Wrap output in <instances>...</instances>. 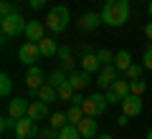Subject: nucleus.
Listing matches in <instances>:
<instances>
[{
  "instance_id": "obj_25",
  "label": "nucleus",
  "mask_w": 152,
  "mask_h": 139,
  "mask_svg": "<svg viewBox=\"0 0 152 139\" xmlns=\"http://www.w3.org/2000/svg\"><path fill=\"white\" fill-rule=\"evenodd\" d=\"M56 91H58V99H64V101H71V99H74V94H76V89L69 84V81H66L64 86H58Z\"/></svg>"
},
{
  "instance_id": "obj_22",
  "label": "nucleus",
  "mask_w": 152,
  "mask_h": 139,
  "mask_svg": "<svg viewBox=\"0 0 152 139\" xmlns=\"http://www.w3.org/2000/svg\"><path fill=\"white\" fill-rule=\"evenodd\" d=\"M58 139H84V137L76 124H66L64 129H58Z\"/></svg>"
},
{
  "instance_id": "obj_14",
  "label": "nucleus",
  "mask_w": 152,
  "mask_h": 139,
  "mask_svg": "<svg viewBox=\"0 0 152 139\" xmlns=\"http://www.w3.org/2000/svg\"><path fill=\"white\" fill-rule=\"evenodd\" d=\"M28 116L31 119H36V122H41V119H46L48 116V104L46 101H31V106H28Z\"/></svg>"
},
{
  "instance_id": "obj_1",
  "label": "nucleus",
  "mask_w": 152,
  "mask_h": 139,
  "mask_svg": "<svg viewBox=\"0 0 152 139\" xmlns=\"http://www.w3.org/2000/svg\"><path fill=\"white\" fill-rule=\"evenodd\" d=\"M99 15H102L104 25H112V28L124 25L127 18H129V0H107L104 3V10Z\"/></svg>"
},
{
  "instance_id": "obj_7",
  "label": "nucleus",
  "mask_w": 152,
  "mask_h": 139,
  "mask_svg": "<svg viewBox=\"0 0 152 139\" xmlns=\"http://www.w3.org/2000/svg\"><path fill=\"white\" fill-rule=\"evenodd\" d=\"M15 137H23V139H31V137H38V122L31 116H23L15 122Z\"/></svg>"
},
{
  "instance_id": "obj_9",
  "label": "nucleus",
  "mask_w": 152,
  "mask_h": 139,
  "mask_svg": "<svg viewBox=\"0 0 152 139\" xmlns=\"http://www.w3.org/2000/svg\"><path fill=\"white\" fill-rule=\"evenodd\" d=\"M114 81H117V66H114V63L102 66V71L96 74V86H99V89H109Z\"/></svg>"
},
{
  "instance_id": "obj_32",
  "label": "nucleus",
  "mask_w": 152,
  "mask_h": 139,
  "mask_svg": "<svg viewBox=\"0 0 152 139\" xmlns=\"http://www.w3.org/2000/svg\"><path fill=\"white\" fill-rule=\"evenodd\" d=\"M142 63H145V68H150V71H152V46H147L145 56H142Z\"/></svg>"
},
{
  "instance_id": "obj_34",
  "label": "nucleus",
  "mask_w": 152,
  "mask_h": 139,
  "mask_svg": "<svg viewBox=\"0 0 152 139\" xmlns=\"http://www.w3.org/2000/svg\"><path fill=\"white\" fill-rule=\"evenodd\" d=\"M58 58H61V61L71 58V48H69V46H61V48H58Z\"/></svg>"
},
{
  "instance_id": "obj_36",
  "label": "nucleus",
  "mask_w": 152,
  "mask_h": 139,
  "mask_svg": "<svg viewBox=\"0 0 152 139\" xmlns=\"http://www.w3.org/2000/svg\"><path fill=\"white\" fill-rule=\"evenodd\" d=\"M84 99H86V96H81V91H76V94H74V99H71V101H74V104H84Z\"/></svg>"
},
{
  "instance_id": "obj_27",
  "label": "nucleus",
  "mask_w": 152,
  "mask_h": 139,
  "mask_svg": "<svg viewBox=\"0 0 152 139\" xmlns=\"http://www.w3.org/2000/svg\"><path fill=\"white\" fill-rule=\"evenodd\" d=\"M66 124H69V116H66V114L56 111L53 116H51V129H64Z\"/></svg>"
},
{
  "instance_id": "obj_37",
  "label": "nucleus",
  "mask_w": 152,
  "mask_h": 139,
  "mask_svg": "<svg viewBox=\"0 0 152 139\" xmlns=\"http://www.w3.org/2000/svg\"><path fill=\"white\" fill-rule=\"evenodd\" d=\"M117 124H119V127H127V124H129V116H127V114H122V116L117 119Z\"/></svg>"
},
{
  "instance_id": "obj_44",
  "label": "nucleus",
  "mask_w": 152,
  "mask_h": 139,
  "mask_svg": "<svg viewBox=\"0 0 152 139\" xmlns=\"http://www.w3.org/2000/svg\"><path fill=\"white\" fill-rule=\"evenodd\" d=\"M15 3H18V0H15Z\"/></svg>"
},
{
  "instance_id": "obj_16",
  "label": "nucleus",
  "mask_w": 152,
  "mask_h": 139,
  "mask_svg": "<svg viewBox=\"0 0 152 139\" xmlns=\"http://www.w3.org/2000/svg\"><path fill=\"white\" fill-rule=\"evenodd\" d=\"M69 84L74 86L76 91H81V89H86V86L91 84V74H86V71H79V74H76L74 71V74L69 76Z\"/></svg>"
},
{
  "instance_id": "obj_39",
  "label": "nucleus",
  "mask_w": 152,
  "mask_h": 139,
  "mask_svg": "<svg viewBox=\"0 0 152 139\" xmlns=\"http://www.w3.org/2000/svg\"><path fill=\"white\" fill-rule=\"evenodd\" d=\"M96 139H112V137H109V134H99Z\"/></svg>"
},
{
  "instance_id": "obj_13",
  "label": "nucleus",
  "mask_w": 152,
  "mask_h": 139,
  "mask_svg": "<svg viewBox=\"0 0 152 139\" xmlns=\"http://www.w3.org/2000/svg\"><path fill=\"white\" fill-rule=\"evenodd\" d=\"M76 127H79V132H81L84 139H96L99 137L96 134V116H84Z\"/></svg>"
},
{
  "instance_id": "obj_42",
  "label": "nucleus",
  "mask_w": 152,
  "mask_h": 139,
  "mask_svg": "<svg viewBox=\"0 0 152 139\" xmlns=\"http://www.w3.org/2000/svg\"><path fill=\"white\" fill-rule=\"evenodd\" d=\"M15 139H23V137H15Z\"/></svg>"
},
{
  "instance_id": "obj_11",
  "label": "nucleus",
  "mask_w": 152,
  "mask_h": 139,
  "mask_svg": "<svg viewBox=\"0 0 152 139\" xmlns=\"http://www.w3.org/2000/svg\"><path fill=\"white\" fill-rule=\"evenodd\" d=\"M26 38H28V41L41 43V41L46 38V23H41V20H28V25H26Z\"/></svg>"
},
{
  "instance_id": "obj_19",
  "label": "nucleus",
  "mask_w": 152,
  "mask_h": 139,
  "mask_svg": "<svg viewBox=\"0 0 152 139\" xmlns=\"http://www.w3.org/2000/svg\"><path fill=\"white\" fill-rule=\"evenodd\" d=\"M36 94H38V99H41V101H46V104H51V101H56V99H58V91H56L51 84H43Z\"/></svg>"
},
{
  "instance_id": "obj_20",
  "label": "nucleus",
  "mask_w": 152,
  "mask_h": 139,
  "mask_svg": "<svg viewBox=\"0 0 152 139\" xmlns=\"http://www.w3.org/2000/svg\"><path fill=\"white\" fill-rule=\"evenodd\" d=\"M129 63H132L129 51H117V56H114V66H117V71H122V74H124V71L129 68Z\"/></svg>"
},
{
  "instance_id": "obj_21",
  "label": "nucleus",
  "mask_w": 152,
  "mask_h": 139,
  "mask_svg": "<svg viewBox=\"0 0 152 139\" xmlns=\"http://www.w3.org/2000/svg\"><path fill=\"white\" fill-rule=\"evenodd\" d=\"M66 81H69V71H64V68H56L53 74L48 76V84L53 86V89H58V86H64Z\"/></svg>"
},
{
  "instance_id": "obj_8",
  "label": "nucleus",
  "mask_w": 152,
  "mask_h": 139,
  "mask_svg": "<svg viewBox=\"0 0 152 139\" xmlns=\"http://www.w3.org/2000/svg\"><path fill=\"white\" fill-rule=\"evenodd\" d=\"M43 79H46V76H43V71L38 68L36 63H33V66H28V71H26V84H28V89H31L33 94H36V91L46 84Z\"/></svg>"
},
{
  "instance_id": "obj_17",
  "label": "nucleus",
  "mask_w": 152,
  "mask_h": 139,
  "mask_svg": "<svg viewBox=\"0 0 152 139\" xmlns=\"http://www.w3.org/2000/svg\"><path fill=\"white\" fill-rule=\"evenodd\" d=\"M81 71H86V74H96V71H102V61L96 58V53H84Z\"/></svg>"
},
{
  "instance_id": "obj_4",
  "label": "nucleus",
  "mask_w": 152,
  "mask_h": 139,
  "mask_svg": "<svg viewBox=\"0 0 152 139\" xmlns=\"http://www.w3.org/2000/svg\"><path fill=\"white\" fill-rule=\"evenodd\" d=\"M81 106H84V114H86V116H99V114H104V111H107V106H109L107 94H96V91H94L91 96L84 99Z\"/></svg>"
},
{
  "instance_id": "obj_6",
  "label": "nucleus",
  "mask_w": 152,
  "mask_h": 139,
  "mask_svg": "<svg viewBox=\"0 0 152 139\" xmlns=\"http://www.w3.org/2000/svg\"><path fill=\"white\" fill-rule=\"evenodd\" d=\"M41 56H43V53H41V48H38L36 41H26L20 48H18V61H20V63H26V66H33Z\"/></svg>"
},
{
  "instance_id": "obj_43",
  "label": "nucleus",
  "mask_w": 152,
  "mask_h": 139,
  "mask_svg": "<svg viewBox=\"0 0 152 139\" xmlns=\"http://www.w3.org/2000/svg\"><path fill=\"white\" fill-rule=\"evenodd\" d=\"M31 139H38V137H31Z\"/></svg>"
},
{
  "instance_id": "obj_26",
  "label": "nucleus",
  "mask_w": 152,
  "mask_h": 139,
  "mask_svg": "<svg viewBox=\"0 0 152 139\" xmlns=\"http://www.w3.org/2000/svg\"><path fill=\"white\" fill-rule=\"evenodd\" d=\"M10 91H13V81L8 74L0 76V96H10Z\"/></svg>"
},
{
  "instance_id": "obj_33",
  "label": "nucleus",
  "mask_w": 152,
  "mask_h": 139,
  "mask_svg": "<svg viewBox=\"0 0 152 139\" xmlns=\"http://www.w3.org/2000/svg\"><path fill=\"white\" fill-rule=\"evenodd\" d=\"M61 68H64V71H74V68H76V61H74V58L61 61Z\"/></svg>"
},
{
  "instance_id": "obj_23",
  "label": "nucleus",
  "mask_w": 152,
  "mask_h": 139,
  "mask_svg": "<svg viewBox=\"0 0 152 139\" xmlns=\"http://www.w3.org/2000/svg\"><path fill=\"white\" fill-rule=\"evenodd\" d=\"M66 116H69V124H79L86 114H84V106H81V104H74V106L66 111Z\"/></svg>"
},
{
  "instance_id": "obj_24",
  "label": "nucleus",
  "mask_w": 152,
  "mask_h": 139,
  "mask_svg": "<svg viewBox=\"0 0 152 139\" xmlns=\"http://www.w3.org/2000/svg\"><path fill=\"white\" fill-rule=\"evenodd\" d=\"M142 71H145V63H134V61H132V63H129V68L124 71V79L134 81V79H140V76H142Z\"/></svg>"
},
{
  "instance_id": "obj_5",
  "label": "nucleus",
  "mask_w": 152,
  "mask_h": 139,
  "mask_svg": "<svg viewBox=\"0 0 152 139\" xmlns=\"http://www.w3.org/2000/svg\"><path fill=\"white\" fill-rule=\"evenodd\" d=\"M124 96H129V79H117L107 89V101L109 104H122Z\"/></svg>"
},
{
  "instance_id": "obj_38",
  "label": "nucleus",
  "mask_w": 152,
  "mask_h": 139,
  "mask_svg": "<svg viewBox=\"0 0 152 139\" xmlns=\"http://www.w3.org/2000/svg\"><path fill=\"white\" fill-rule=\"evenodd\" d=\"M145 36H147V38H150V41H152V20H150V23H147V25H145Z\"/></svg>"
},
{
  "instance_id": "obj_35",
  "label": "nucleus",
  "mask_w": 152,
  "mask_h": 139,
  "mask_svg": "<svg viewBox=\"0 0 152 139\" xmlns=\"http://www.w3.org/2000/svg\"><path fill=\"white\" fill-rule=\"evenodd\" d=\"M28 5H31L33 10H41V8L46 5V0H28Z\"/></svg>"
},
{
  "instance_id": "obj_18",
  "label": "nucleus",
  "mask_w": 152,
  "mask_h": 139,
  "mask_svg": "<svg viewBox=\"0 0 152 139\" xmlns=\"http://www.w3.org/2000/svg\"><path fill=\"white\" fill-rule=\"evenodd\" d=\"M38 48H41V53H43V58H53V56H58V43L53 41V38H43V41L38 43Z\"/></svg>"
},
{
  "instance_id": "obj_41",
  "label": "nucleus",
  "mask_w": 152,
  "mask_h": 139,
  "mask_svg": "<svg viewBox=\"0 0 152 139\" xmlns=\"http://www.w3.org/2000/svg\"><path fill=\"white\" fill-rule=\"evenodd\" d=\"M145 139H152V129H150V132H147V137Z\"/></svg>"
},
{
  "instance_id": "obj_3",
  "label": "nucleus",
  "mask_w": 152,
  "mask_h": 139,
  "mask_svg": "<svg viewBox=\"0 0 152 139\" xmlns=\"http://www.w3.org/2000/svg\"><path fill=\"white\" fill-rule=\"evenodd\" d=\"M26 18L20 15V13H10V15H3V20H0V28H3V38H18L26 33Z\"/></svg>"
},
{
  "instance_id": "obj_29",
  "label": "nucleus",
  "mask_w": 152,
  "mask_h": 139,
  "mask_svg": "<svg viewBox=\"0 0 152 139\" xmlns=\"http://www.w3.org/2000/svg\"><path fill=\"white\" fill-rule=\"evenodd\" d=\"M96 58L102 61V66H109V63L114 61V53H112L109 48H99V51H96Z\"/></svg>"
},
{
  "instance_id": "obj_28",
  "label": "nucleus",
  "mask_w": 152,
  "mask_h": 139,
  "mask_svg": "<svg viewBox=\"0 0 152 139\" xmlns=\"http://www.w3.org/2000/svg\"><path fill=\"white\" fill-rule=\"evenodd\" d=\"M147 91V84L142 79H134V81H129V94H137V96H142Z\"/></svg>"
},
{
  "instance_id": "obj_15",
  "label": "nucleus",
  "mask_w": 152,
  "mask_h": 139,
  "mask_svg": "<svg viewBox=\"0 0 152 139\" xmlns=\"http://www.w3.org/2000/svg\"><path fill=\"white\" fill-rule=\"evenodd\" d=\"M76 23H79V28H81V31H96L99 23H102V15H96V13H84Z\"/></svg>"
},
{
  "instance_id": "obj_2",
  "label": "nucleus",
  "mask_w": 152,
  "mask_h": 139,
  "mask_svg": "<svg viewBox=\"0 0 152 139\" xmlns=\"http://www.w3.org/2000/svg\"><path fill=\"white\" fill-rule=\"evenodd\" d=\"M69 20H71V13L66 5H56L48 10V18H46V28L51 33H64L69 28Z\"/></svg>"
},
{
  "instance_id": "obj_12",
  "label": "nucleus",
  "mask_w": 152,
  "mask_h": 139,
  "mask_svg": "<svg viewBox=\"0 0 152 139\" xmlns=\"http://www.w3.org/2000/svg\"><path fill=\"white\" fill-rule=\"evenodd\" d=\"M28 106H31V101L28 99H13L10 104H8V114H10L13 119H23V116H28Z\"/></svg>"
},
{
  "instance_id": "obj_10",
  "label": "nucleus",
  "mask_w": 152,
  "mask_h": 139,
  "mask_svg": "<svg viewBox=\"0 0 152 139\" xmlns=\"http://www.w3.org/2000/svg\"><path fill=\"white\" fill-rule=\"evenodd\" d=\"M122 114H127V116H140L142 114V96H137V94L124 96V101H122Z\"/></svg>"
},
{
  "instance_id": "obj_40",
  "label": "nucleus",
  "mask_w": 152,
  "mask_h": 139,
  "mask_svg": "<svg viewBox=\"0 0 152 139\" xmlns=\"http://www.w3.org/2000/svg\"><path fill=\"white\" fill-rule=\"evenodd\" d=\"M147 13H150V18H152V0H150V5H147Z\"/></svg>"
},
{
  "instance_id": "obj_30",
  "label": "nucleus",
  "mask_w": 152,
  "mask_h": 139,
  "mask_svg": "<svg viewBox=\"0 0 152 139\" xmlns=\"http://www.w3.org/2000/svg\"><path fill=\"white\" fill-rule=\"evenodd\" d=\"M15 122H18V119H13L10 114H5V116L0 119V129H3V132H8V129H15Z\"/></svg>"
},
{
  "instance_id": "obj_31",
  "label": "nucleus",
  "mask_w": 152,
  "mask_h": 139,
  "mask_svg": "<svg viewBox=\"0 0 152 139\" xmlns=\"http://www.w3.org/2000/svg\"><path fill=\"white\" fill-rule=\"evenodd\" d=\"M10 13H15L13 3H10V0H3V3H0V15H10Z\"/></svg>"
}]
</instances>
